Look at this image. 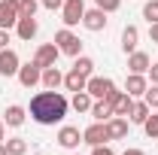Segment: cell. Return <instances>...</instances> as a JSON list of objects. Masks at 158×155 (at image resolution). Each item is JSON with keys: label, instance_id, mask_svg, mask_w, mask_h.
<instances>
[{"label": "cell", "instance_id": "1", "mask_svg": "<svg viewBox=\"0 0 158 155\" xmlns=\"http://www.w3.org/2000/svg\"><path fill=\"white\" fill-rule=\"evenodd\" d=\"M67 110H70V100L61 91H52V88L34 94L31 97V107H27V113H31V119L37 125H58V122H64Z\"/></svg>", "mask_w": 158, "mask_h": 155}, {"label": "cell", "instance_id": "2", "mask_svg": "<svg viewBox=\"0 0 158 155\" xmlns=\"http://www.w3.org/2000/svg\"><path fill=\"white\" fill-rule=\"evenodd\" d=\"M55 46L61 49V55H70V58H79L82 55V40L70 27H61L58 34H55Z\"/></svg>", "mask_w": 158, "mask_h": 155}, {"label": "cell", "instance_id": "3", "mask_svg": "<svg viewBox=\"0 0 158 155\" xmlns=\"http://www.w3.org/2000/svg\"><path fill=\"white\" fill-rule=\"evenodd\" d=\"M82 15H85V0H64V6H61V21H64V27L82 24Z\"/></svg>", "mask_w": 158, "mask_h": 155}, {"label": "cell", "instance_id": "4", "mask_svg": "<svg viewBox=\"0 0 158 155\" xmlns=\"http://www.w3.org/2000/svg\"><path fill=\"white\" fill-rule=\"evenodd\" d=\"M40 79H43V67H40L37 61H27V64L19 67V82L24 85V88H37Z\"/></svg>", "mask_w": 158, "mask_h": 155}, {"label": "cell", "instance_id": "5", "mask_svg": "<svg viewBox=\"0 0 158 155\" xmlns=\"http://www.w3.org/2000/svg\"><path fill=\"white\" fill-rule=\"evenodd\" d=\"M116 88V82L110 76H88V82H85V91L94 97V100H100V97H106L110 91Z\"/></svg>", "mask_w": 158, "mask_h": 155}, {"label": "cell", "instance_id": "6", "mask_svg": "<svg viewBox=\"0 0 158 155\" xmlns=\"http://www.w3.org/2000/svg\"><path fill=\"white\" fill-rule=\"evenodd\" d=\"M19 67H21V61H19L15 49H0V76L3 79L19 76Z\"/></svg>", "mask_w": 158, "mask_h": 155}, {"label": "cell", "instance_id": "7", "mask_svg": "<svg viewBox=\"0 0 158 155\" xmlns=\"http://www.w3.org/2000/svg\"><path fill=\"white\" fill-rule=\"evenodd\" d=\"M58 55H61V49L55 46V40H52V43H43L37 52H34V61L46 70V67H55L58 64Z\"/></svg>", "mask_w": 158, "mask_h": 155}, {"label": "cell", "instance_id": "8", "mask_svg": "<svg viewBox=\"0 0 158 155\" xmlns=\"http://www.w3.org/2000/svg\"><path fill=\"white\" fill-rule=\"evenodd\" d=\"M106 21H110V19H106V12L94 6V9H85V15H82V27L91 31V34H98V31H106Z\"/></svg>", "mask_w": 158, "mask_h": 155}, {"label": "cell", "instance_id": "9", "mask_svg": "<svg viewBox=\"0 0 158 155\" xmlns=\"http://www.w3.org/2000/svg\"><path fill=\"white\" fill-rule=\"evenodd\" d=\"M82 143L88 146H100V143H110V134H106V122H94L82 131Z\"/></svg>", "mask_w": 158, "mask_h": 155}, {"label": "cell", "instance_id": "10", "mask_svg": "<svg viewBox=\"0 0 158 155\" xmlns=\"http://www.w3.org/2000/svg\"><path fill=\"white\" fill-rule=\"evenodd\" d=\"M37 31H40L37 15H19V21H15V34H19V40L31 43V40L37 37Z\"/></svg>", "mask_w": 158, "mask_h": 155}, {"label": "cell", "instance_id": "11", "mask_svg": "<svg viewBox=\"0 0 158 155\" xmlns=\"http://www.w3.org/2000/svg\"><path fill=\"white\" fill-rule=\"evenodd\" d=\"M19 21V0H0V27H15Z\"/></svg>", "mask_w": 158, "mask_h": 155}, {"label": "cell", "instance_id": "12", "mask_svg": "<svg viewBox=\"0 0 158 155\" xmlns=\"http://www.w3.org/2000/svg\"><path fill=\"white\" fill-rule=\"evenodd\" d=\"M79 143H82V131L79 128H73V125H64L58 131V146H64V149H79Z\"/></svg>", "mask_w": 158, "mask_h": 155}, {"label": "cell", "instance_id": "13", "mask_svg": "<svg viewBox=\"0 0 158 155\" xmlns=\"http://www.w3.org/2000/svg\"><path fill=\"white\" fill-rule=\"evenodd\" d=\"M146 88H149L146 73H128V79H125V91H128L131 97H143V94H146Z\"/></svg>", "mask_w": 158, "mask_h": 155}, {"label": "cell", "instance_id": "14", "mask_svg": "<svg viewBox=\"0 0 158 155\" xmlns=\"http://www.w3.org/2000/svg\"><path fill=\"white\" fill-rule=\"evenodd\" d=\"M128 128H131V122L125 116L106 119V134H110V140H125V137H128Z\"/></svg>", "mask_w": 158, "mask_h": 155}, {"label": "cell", "instance_id": "15", "mask_svg": "<svg viewBox=\"0 0 158 155\" xmlns=\"http://www.w3.org/2000/svg\"><path fill=\"white\" fill-rule=\"evenodd\" d=\"M24 119H27V110L19 107V103H9V107H6V113H3L6 128H21V125H24Z\"/></svg>", "mask_w": 158, "mask_h": 155}, {"label": "cell", "instance_id": "16", "mask_svg": "<svg viewBox=\"0 0 158 155\" xmlns=\"http://www.w3.org/2000/svg\"><path fill=\"white\" fill-rule=\"evenodd\" d=\"M149 64H152V58L146 55V52H131L128 55V73H146L149 70Z\"/></svg>", "mask_w": 158, "mask_h": 155}, {"label": "cell", "instance_id": "17", "mask_svg": "<svg viewBox=\"0 0 158 155\" xmlns=\"http://www.w3.org/2000/svg\"><path fill=\"white\" fill-rule=\"evenodd\" d=\"M40 85H43V88H52V91H58V85H64V73L58 70V64L43 70V79H40Z\"/></svg>", "mask_w": 158, "mask_h": 155}, {"label": "cell", "instance_id": "18", "mask_svg": "<svg viewBox=\"0 0 158 155\" xmlns=\"http://www.w3.org/2000/svg\"><path fill=\"white\" fill-rule=\"evenodd\" d=\"M137 40H140V31L134 24H125V31H122V52H125V55L137 52Z\"/></svg>", "mask_w": 158, "mask_h": 155}, {"label": "cell", "instance_id": "19", "mask_svg": "<svg viewBox=\"0 0 158 155\" xmlns=\"http://www.w3.org/2000/svg\"><path fill=\"white\" fill-rule=\"evenodd\" d=\"M88 113H91L94 122H106V119H113V103H110L106 97H100V100L91 103V110H88Z\"/></svg>", "mask_w": 158, "mask_h": 155}, {"label": "cell", "instance_id": "20", "mask_svg": "<svg viewBox=\"0 0 158 155\" xmlns=\"http://www.w3.org/2000/svg\"><path fill=\"white\" fill-rule=\"evenodd\" d=\"M149 113H152L149 103H146L143 97H137V100H134V110H131V116H128V122H131V125H143V122L149 119Z\"/></svg>", "mask_w": 158, "mask_h": 155}, {"label": "cell", "instance_id": "21", "mask_svg": "<svg viewBox=\"0 0 158 155\" xmlns=\"http://www.w3.org/2000/svg\"><path fill=\"white\" fill-rule=\"evenodd\" d=\"M91 103H94V97L88 94L85 88H82V91H73V100H70V107H73L76 113H88V110H91Z\"/></svg>", "mask_w": 158, "mask_h": 155}, {"label": "cell", "instance_id": "22", "mask_svg": "<svg viewBox=\"0 0 158 155\" xmlns=\"http://www.w3.org/2000/svg\"><path fill=\"white\" fill-rule=\"evenodd\" d=\"M85 82H88V76H82L79 70H73V67H70V73L64 76V85H67V91H82V88H85Z\"/></svg>", "mask_w": 158, "mask_h": 155}, {"label": "cell", "instance_id": "23", "mask_svg": "<svg viewBox=\"0 0 158 155\" xmlns=\"http://www.w3.org/2000/svg\"><path fill=\"white\" fill-rule=\"evenodd\" d=\"M3 143H6V152L9 155H24L27 152V140L24 137H6Z\"/></svg>", "mask_w": 158, "mask_h": 155}, {"label": "cell", "instance_id": "24", "mask_svg": "<svg viewBox=\"0 0 158 155\" xmlns=\"http://www.w3.org/2000/svg\"><path fill=\"white\" fill-rule=\"evenodd\" d=\"M73 70H79L82 76H94V61L88 55H79V58H73Z\"/></svg>", "mask_w": 158, "mask_h": 155}, {"label": "cell", "instance_id": "25", "mask_svg": "<svg viewBox=\"0 0 158 155\" xmlns=\"http://www.w3.org/2000/svg\"><path fill=\"white\" fill-rule=\"evenodd\" d=\"M143 131H146V137L149 140H158V116H155V110L149 113V119L143 122Z\"/></svg>", "mask_w": 158, "mask_h": 155}, {"label": "cell", "instance_id": "26", "mask_svg": "<svg viewBox=\"0 0 158 155\" xmlns=\"http://www.w3.org/2000/svg\"><path fill=\"white\" fill-rule=\"evenodd\" d=\"M143 19L149 21V24L158 21V0H146V3H143Z\"/></svg>", "mask_w": 158, "mask_h": 155}, {"label": "cell", "instance_id": "27", "mask_svg": "<svg viewBox=\"0 0 158 155\" xmlns=\"http://www.w3.org/2000/svg\"><path fill=\"white\" fill-rule=\"evenodd\" d=\"M40 0H19V15H37Z\"/></svg>", "mask_w": 158, "mask_h": 155}, {"label": "cell", "instance_id": "28", "mask_svg": "<svg viewBox=\"0 0 158 155\" xmlns=\"http://www.w3.org/2000/svg\"><path fill=\"white\" fill-rule=\"evenodd\" d=\"M143 100L149 103V110H158V85H149L146 94H143Z\"/></svg>", "mask_w": 158, "mask_h": 155}, {"label": "cell", "instance_id": "29", "mask_svg": "<svg viewBox=\"0 0 158 155\" xmlns=\"http://www.w3.org/2000/svg\"><path fill=\"white\" fill-rule=\"evenodd\" d=\"M94 6H98V9H103V12L110 15V12H116L118 6H122V0H94Z\"/></svg>", "mask_w": 158, "mask_h": 155}, {"label": "cell", "instance_id": "30", "mask_svg": "<svg viewBox=\"0 0 158 155\" xmlns=\"http://www.w3.org/2000/svg\"><path fill=\"white\" fill-rule=\"evenodd\" d=\"M91 155H116L110 149V143H100V146H91Z\"/></svg>", "mask_w": 158, "mask_h": 155}, {"label": "cell", "instance_id": "31", "mask_svg": "<svg viewBox=\"0 0 158 155\" xmlns=\"http://www.w3.org/2000/svg\"><path fill=\"white\" fill-rule=\"evenodd\" d=\"M40 6H43V9H52V12H55V9H61V6H64V0H40Z\"/></svg>", "mask_w": 158, "mask_h": 155}, {"label": "cell", "instance_id": "32", "mask_svg": "<svg viewBox=\"0 0 158 155\" xmlns=\"http://www.w3.org/2000/svg\"><path fill=\"white\" fill-rule=\"evenodd\" d=\"M146 73H149V79H152V85H158V61H155V64H149Z\"/></svg>", "mask_w": 158, "mask_h": 155}, {"label": "cell", "instance_id": "33", "mask_svg": "<svg viewBox=\"0 0 158 155\" xmlns=\"http://www.w3.org/2000/svg\"><path fill=\"white\" fill-rule=\"evenodd\" d=\"M6 43H9V31H6V27H0V49H9Z\"/></svg>", "mask_w": 158, "mask_h": 155}, {"label": "cell", "instance_id": "34", "mask_svg": "<svg viewBox=\"0 0 158 155\" xmlns=\"http://www.w3.org/2000/svg\"><path fill=\"white\" fill-rule=\"evenodd\" d=\"M149 37H152V43H158V21L149 24Z\"/></svg>", "mask_w": 158, "mask_h": 155}, {"label": "cell", "instance_id": "35", "mask_svg": "<svg viewBox=\"0 0 158 155\" xmlns=\"http://www.w3.org/2000/svg\"><path fill=\"white\" fill-rule=\"evenodd\" d=\"M122 155H146V152H143V149H137V146H128Z\"/></svg>", "mask_w": 158, "mask_h": 155}, {"label": "cell", "instance_id": "36", "mask_svg": "<svg viewBox=\"0 0 158 155\" xmlns=\"http://www.w3.org/2000/svg\"><path fill=\"white\" fill-rule=\"evenodd\" d=\"M3 140H6V122L0 119V143H3Z\"/></svg>", "mask_w": 158, "mask_h": 155}, {"label": "cell", "instance_id": "37", "mask_svg": "<svg viewBox=\"0 0 158 155\" xmlns=\"http://www.w3.org/2000/svg\"><path fill=\"white\" fill-rule=\"evenodd\" d=\"M0 155H9V152H6V143H0Z\"/></svg>", "mask_w": 158, "mask_h": 155}, {"label": "cell", "instance_id": "38", "mask_svg": "<svg viewBox=\"0 0 158 155\" xmlns=\"http://www.w3.org/2000/svg\"><path fill=\"white\" fill-rule=\"evenodd\" d=\"M73 155H76V152H73Z\"/></svg>", "mask_w": 158, "mask_h": 155}]
</instances>
